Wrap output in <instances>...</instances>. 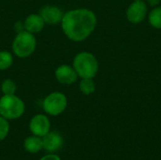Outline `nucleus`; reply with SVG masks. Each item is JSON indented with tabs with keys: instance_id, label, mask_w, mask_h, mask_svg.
Instances as JSON below:
<instances>
[{
	"instance_id": "nucleus-1",
	"label": "nucleus",
	"mask_w": 161,
	"mask_h": 160,
	"mask_svg": "<svg viewBox=\"0 0 161 160\" xmlns=\"http://www.w3.org/2000/svg\"><path fill=\"white\" fill-rule=\"evenodd\" d=\"M61 28L65 36L75 42L88 39L97 25L95 13L89 8H75L63 14Z\"/></svg>"
},
{
	"instance_id": "nucleus-2",
	"label": "nucleus",
	"mask_w": 161,
	"mask_h": 160,
	"mask_svg": "<svg viewBox=\"0 0 161 160\" xmlns=\"http://www.w3.org/2000/svg\"><path fill=\"white\" fill-rule=\"evenodd\" d=\"M73 67L80 78H94L98 73L99 64L95 56L90 52L78 53L74 60Z\"/></svg>"
},
{
	"instance_id": "nucleus-3",
	"label": "nucleus",
	"mask_w": 161,
	"mask_h": 160,
	"mask_svg": "<svg viewBox=\"0 0 161 160\" xmlns=\"http://www.w3.org/2000/svg\"><path fill=\"white\" fill-rule=\"evenodd\" d=\"M36 47L37 39L35 35L26 30L18 32L14 37L11 44L12 53L20 58L30 57L35 52Z\"/></svg>"
},
{
	"instance_id": "nucleus-4",
	"label": "nucleus",
	"mask_w": 161,
	"mask_h": 160,
	"mask_svg": "<svg viewBox=\"0 0 161 160\" xmlns=\"http://www.w3.org/2000/svg\"><path fill=\"white\" fill-rule=\"evenodd\" d=\"M25 110L24 101L16 94L3 95L0 97V116L7 120L19 119Z\"/></svg>"
},
{
	"instance_id": "nucleus-5",
	"label": "nucleus",
	"mask_w": 161,
	"mask_h": 160,
	"mask_svg": "<svg viewBox=\"0 0 161 160\" xmlns=\"http://www.w3.org/2000/svg\"><path fill=\"white\" fill-rule=\"evenodd\" d=\"M68 106L66 95L60 91L49 93L42 101V108L50 116H58L63 113Z\"/></svg>"
},
{
	"instance_id": "nucleus-6",
	"label": "nucleus",
	"mask_w": 161,
	"mask_h": 160,
	"mask_svg": "<svg viewBox=\"0 0 161 160\" xmlns=\"http://www.w3.org/2000/svg\"><path fill=\"white\" fill-rule=\"evenodd\" d=\"M50 121L46 115L37 114L29 122V130L33 135L42 138L50 131Z\"/></svg>"
},
{
	"instance_id": "nucleus-7",
	"label": "nucleus",
	"mask_w": 161,
	"mask_h": 160,
	"mask_svg": "<svg viewBox=\"0 0 161 160\" xmlns=\"http://www.w3.org/2000/svg\"><path fill=\"white\" fill-rule=\"evenodd\" d=\"M147 14L146 3L142 1H134L126 10V18L132 24H140Z\"/></svg>"
},
{
	"instance_id": "nucleus-8",
	"label": "nucleus",
	"mask_w": 161,
	"mask_h": 160,
	"mask_svg": "<svg viewBox=\"0 0 161 160\" xmlns=\"http://www.w3.org/2000/svg\"><path fill=\"white\" fill-rule=\"evenodd\" d=\"M55 76L56 79L63 85H73L74 83L76 82L78 75L74 69L73 66L67 65V64H62L59 65L56 71H55Z\"/></svg>"
},
{
	"instance_id": "nucleus-9",
	"label": "nucleus",
	"mask_w": 161,
	"mask_h": 160,
	"mask_svg": "<svg viewBox=\"0 0 161 160\" xmlns=\"http://www.w3.org/2000/svg\"><path fill=\"white\" fill-rule=\"evenodd\" d=\"M39 14L42 16V18L43 19L46 25H58L61 23L64 13L58 7L48 5V6L42 7L40 9Z\"/></svg>"
},
{
	"instance_id": "nucleus-10",
	"label": "nucleus",
	"mask_w": 161,
	"mask_h": 160,
	"mask_svg": "<svg viewBox=\"0 0 161 160\" xmlns=\"http://www.w3.org/2000/svg\"><path fill=\"white\" fill-rule=\"evenodd\" d=\"M42 139L43 149L47 152H56L63 145V138L56 131H49Z\"/></svg>"
},
{
	"instance_id": "nucleus-11",
	"label": "nucleus",
	"mask_w": 161,
	"mask_h": 160,
	"mask_svg": "<svg viewBox=\"0 0 161 160\" xmlns=\"http://www.w3.org/2000/svg\"><path fill=\"white\" fill-rule=\"evenodd\" d=\"M44 25H45V23L39 13L29 14L24 22L25 30L34 35L37 33H40L43 29Z\"/></svg>"
},
{
	"instance_id": "nucleus-12",
	"label": "nucleus",
	"mask_w": 161,
	"mask_h": 160,
	"mask_svg": "<svg viewBox=\"0 0 161 160\" xmlns=\"http://www.w3.org/2000/svg\"><path fill=\"white\" fill-rule=\"evenodd\" d=\"M24 147L26 152L31 154H36L43 149L42 145V139L38 136H30L27 137L24 141Z\"/></svg>"
},
{
	"instance_id": "nucleus-13",
	"label": "nucleus",
	"mask_w": 161,
	"mask_h": 160,
	"mask_svg": "<svg viewBox=\"0 0 161 160\" xmlns=\"http://www.w3.org/2000/svg\"><path fill=\"white\" fill-rule=\"evenodd\" d=\"M79 90L85 95H91L95 91V83L93 78H81L79 82Z\"/></svg>"
},
{
	"instance_id": "nucleus-14",
	"label": "nucleus",
	"mask_w": 161,
	"mask_h": 160,
	"mask_svg": "<svg viewBox=\"0 0 161 160\" xmlns=\"http://www.w3.org/2000/svg\"><path fill=\"white\" fill-rule=\"evenodd\" d=\"M13 64V55L8 51H0V71L9 69Z\"/></svg>"
},
{
	"instance_id": "nucleus-15",
	"label": "nucleus",
	"mask_w": 161,
	"mask_h": 160,
	"mask_svg": "<svg viewBox=\"0 0 161 160\" xmlns=\"http://www.w3.org/2000/svg\"><path fill=\"white\" fill-rule=\"evenodd\" d=\"M150 25L158 29L161 28V7H156L149 14Z\"/></svg>"
},
{
	"instance_id": "nucleus-16",
	"label": "nucleus",
	"mask_w": 161,
	"mask_h": 160,
	"mask_svg": "<svg viewBox=\"0 0 161 160\" xmlns=\"http://www.w3.org/2000/svg\"><path fill=\"white\" fill-rule=\"evenodd\" d=\"M1 91L3 95H10V94H15L17 91V85L12 79H5L1 83Z\"/></svg>"
},
{
	"instance_id": "nucleus-17",
	"label": "nucleus",
	"mask_w": 161,
	"mask_h": 160,
	"mask_svg": "<svg viewBox=\"0 0 161 160\" xmlns=\"http://www.w3.org/2000/svg\"><path fill=\"white\" fill-rule=\"evenodd\" d=\"M8 132H9L8 120L0 116V141L7 138Z\"/></svg>"
},
{
	"instance_id": "nucleus-18",
	"label": "nucleus",
	"mask_w": 161,
	"mask_h": 160,
	"mask_svg": "<svg viewBox=\"0 0 161 160\" xmlns=\"http://www.w3.org/2000/svg\"><path fill=\"white\" fill-rule=\"evenodd\" d=\"M40 160H61L59 157L56 156V155H53V154H49V155H46L44 157H42Z\"/></svg>"
},
{
	"instance_id": "nucleus-19",
	"label": "nucleus",
	"mask_w": 161,
	"mask_h": 160,
	"mask_svg": "<svg viewBox=\"0 0 161 160\" xmlns=\"http://www.w3.org/2000/svg\"><path fill=\"white\" fill-rule=\"evenodd\" d=\"M148 4L152 7H157L159 3H160V0H147Z\"/></svg>"
},
{
	"instance_id": "nucleus-20",
	"label": "nucleus",
	"mask_w": 161,
	"mask_h": 160,
	"mask_svg": "<svg viewBox=\"0 0 161 160\" xmlns=\"http://www.w3.org/2000/svg\"><path fill=\"white\" fill-rule=\"evenodd\" d=\"M134 1H142V0H134Z\"/></svg>"
}]
</instances>
